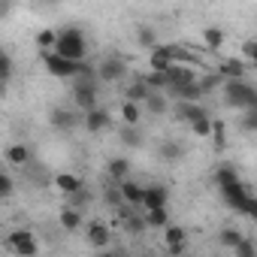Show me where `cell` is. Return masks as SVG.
<instances>
[{
    "mask_svg": "<svg viewBox=\"0 0 257 257\" xmlns=\"http://www.w3.org/2000/svg\"><path fill=\"white\" fill-rule=\"evenodd\" d=\"M55 55L64 58V61H73V64H82L85 55H88V40L79 28H64L58 31V43H55Z\"/></svg>",
    "mask_w": 257,
    "mask_h": 257,
    "instance_id": "cell-1",
    "label": "cell"
},
{
    "mask_svg": "<svg viewBox=\"0 0 257 257\" xmlns=\"http://www.w3.org/2000/svg\"><path fill=\"white\" fill-rule=\"evenodd\" d=\"M221 197H224V203H227L233 212H242V215H254V212H257L254 194H251L242 182H236V185H230V188H221Z\"/></svg>",
    "mask_w": 257,
    "mask_h": 257,
    "instance_id": "cell-2",
    "label": "cell"
},
{
    "mask_svg": "<svg viewBox=\"0 0 257 257\" xmlns=\"http://www.w3.org/2000/svg\"><path fill=\"white\" fill-rule=\"evenodd\" d=\"M224 100L233 109H257V91L248 82H227L224 85Z\"/></svg>",
    "mask_w": 257,
    "mask_h": 257,
    "instance_id": "cell-3",
    "label": "cell"
},
{
    "mask_svg": "<svg viewBox=\"0 0 257 257\" xmlns=\"http://www.w3.org/2000/svg\"><path fill=\"white\" fill-rule=\"evenodd\" d=\"M7 248L16 254V257H37L40 254V239L31 233V230H13L7 236Z\"/></svg>",
    "mask_w": 257,
    "mask_h": 257,
    "instance_id": "cell-4",
    "label": "cell"
},
{
    "mask_svg": "<svg viewBox=\"0 0 257 257\" xmlns=\"http://www.w3.org/2000/svg\"><path fill=\"white\" fill-rule=\"evenodd\" d=\"M73 103L82 109V115L91 112V109H97V88H94L91 76H79V82L73 88Z\"/></svg>",
    "mask_w": 257,
    "mask_h": 257,
    "instance_id": "cell-5",
    "label": "cell"
},
{
    "mask_svg": "<svg viewBox=\"0 0 257 257\" xmlns=\"http://www.w3.org/2000/svg\"><path fill=\"white\" fill-rule=\"evenodd\" d=\"M164 248H167V254L182 257L185 248H188V230L179 227V224H167L164 227Z\"/></svg>",
    "mask_w": 257,
    "mask_h": 257,
    "instance_id": "cell-6",
    "label": "cell"
},
{
    "mask_svg": "<svg viewBox=\"0 0 257 257\" xmlns=\"http://www.w3.org/2000/svg\"><path fill=\"white\" fill-rule=\"evenodd\" d=\"M124 73H127V64H124L118 55H109V58H103V61L94 67V76H97L100 82H118Z\"/></svg>",
    "mask_w": 257,
    "mask_h": 257,
    "instance_id": "cell-7",
    "label": "cell"
},
{
    "mask_svg": "<svg viewBox=\"0 0 257 257\" xmlns=\"http://www.w3.org/2000/svg\"><path fill=\"white\" fill-rule=\"evenodd\" d=\"M85 239H88V245H91V248L106 251V248H109V242H112V230H109L103 221H91V224L85 227Z\"/></svg>",
    "mask_w": 257,
    "mask_h": 257,
    "instance_id": "cell-8",
    "label": "cell"
},
{
    "mask_svg": "<svg viewBox=\"0 0 257 257\" xmlns=\"http://www.w3.org/2000/svg\"><path fill=\"white\" fill-rule=\"evenodd\" d=\"M167 203H170V191H167L164 185H149V188H143V209H146V212H152V209H167Z\"/></svg>",
    "mask_w": 257,
    "mask_h": 257,
    "instance_id": "cell-9",
    "label": "cell"
},
{
    "mask_svg": "<svg viewBox=\"0 0 257 257\" xmlns=\"http://www.w3.org/2000/svg\"><path fill=\"white\" fill-rule=\"evenodd\" d=\"M82 124H85V131L88 134H100V131H106V127L112 124V115L106 112V109H91V112H85L82 115Z\"/></svg>",
    "mask_w": 257,
    "mask_h": 257,
    "instance_id": "cell-10",
    "label": "cell"
},
{
    "mask_svg": "<svg viewBox=\"0 0 257 257\" xmlns=\"http://www.w3.org/2000/svg\"><path fill=\"white\" fill-rule=\"evenodd\" d=\"M4 161H7L10 167L22 170V167L31 164V149H28L25 143H13V146H7V152H4Z\"/></svg>",
    "mask_w": 257,
    "mask_h": 257,
    "instance_id": "cell-11",
    "label": "cell"
},
{
    "mask_svg": "<svg viewBox=\"0 0 257 257\" xmlns=\"http://www.w3.org/2000/svg\"><path fill=\"white\" fill-rule=\"evenodd\" d=\"M152 73H167L170 67H173V46H155L152 49Z\"/></svg>",
    "mask_w": 257,
    "mask_h": 257,
    "instance_id": "cell-12",
    "label": "cell"
},
{
    "mask_svg": "<svg viewBox=\"0 0 257 257\" xmlns=\"http://www.w3.org/2000/svg\"><path fill=\"white\" fill-rule=\"evenodd\" d=\"M245 73H248V64H245L242 58H227V61L221 64V70H218V76L227 79V82H242Z\"/></svg>",
    "mask_w": 257,
    "mask_h": 257,
    "instance_id": "cell-13",
    "label": "cell"
},
{
    "mask_svg": "<svg viewBox=\"0 0 257 257\" xmlns=\"http://www.w3.org/2000/svg\"><path fill=\"white\" fill-rule=\"evenodd\" d=\"M55 188H58L61 194H67V197H76V194L82 191V179H79L76 173H58V176H55Z\"/></svg>",
    "mask_w": 257,
    "mask_h": 257,
    "instance_id": "cell-14",
    "label": "cell"
},
{
    "mask_svg": "<svg viewBox=\"0 0 257 257\" xmlns=\"http://www.w3.org/2000/svg\"><path fill=\"white\" fill-rule=\"evenodd\" d=\"M118 194H121V203H127V206H143V185H137L131 179L121 182Z\"/></svg>",
    "mask_w": 257,
    "mask_h": 257,
    "instance_id": "cell-15",
    "label": "cell"
},
{
    "mask_svg": "<svg viewBox=\"0 0 257 257\" xmlns=\"http://www.w3.org/2000/svg\"><path fill=\"white\" fill-rule=\"evenodd\" d=\"M58 221H61V227L64 230H70V233H76V230H82V212L76 209V206H64L61 209V215H58Z\"/></svg>",
    "mask_w": 257,
    "mask_h": 257,
    "instance_id": "cell-16",
    "label": "cell"
},
{
    "mask_svg": "<svg viewBox=\"0 0 257 257\" xmlns=\"http://www.w3.org/2000/svg\"><path fill=\"white\" fill-rule=\"evenodd\" d=\"M149 88L143 85V79H137V82H131V88H127V94H124V100L127 103H137V106H143L146 100H149Z\"/></svg>",
    "mask_w": 257,
    "mask_h": 257,
    "instance_id": "cell-17",
    "label": "cell"
},
{
    "mask_svg": "<svg viewBox=\"0 0 257 257\" xmlns=\"http://www.w3.org/2000/svg\"><path fill=\"white\" fill-rule=\"evenodd\" d=\"M121 121L127 124V127H137L140 121H143V106H137V103H121Z\"/></svg>",
    "mask_w": 257,
    "mask_h": 257,
    "instance_id": "cell-18",
    "label": "cell"
},
{
    "mask_svg": "<svg viewBox=\"0 0 257 257\" xmlns=\"http://www.w3.org/2000/svg\"><path fill=\"white\" fill-rule=\"evenodd\" d=\"M179 115H182L188 124H194V121H200V118H209V112H206L200 103H179Z\"/></svg>",
    "mask_w": 257,
    "mask_h": 257,
    "instance_id": "cell-19",
    "label": "cell"
},
{
    "mask_svg": "<svg viewBox=\"0 0 257 257\" xmlns=\"http://www.w3.org/2000/svg\"><path fill=\"white\" fill-rule=\"evenodd\" d=\"M55 43H58V31H55V28H43V31L37 34L40 55H46V52H55Z\"/></svg>",
    "mask_w": 257,
    "mask_h": 257,
    "instance_id": "cell-20",
    "label": "cell"
},
{
    "mask_svg": "<svg viewBox=\"0 0 257 257\" xmlns=\"http://www.w3.org/2000/svg\"><path fill=\"white\" fill-rule=\"evenodd\" d=\"M49 121H52V127H73L76 124V118H73V112H67V109H61V106H55L52 112H49Z\"/></svg>",
    "mask_w": 257,
    "mask_h": 257,
    "instance_id": "cell-21",
    "label": "cell"
},
{
    "mask_svg": "<svg viewBox=\"0 0 257 257\" xmlns=\"http://www.w3.org/2000/svg\"><path fill=\"white\" fill-rule=\"evenodd\" d=\"M215 182H218V188H230V185H236V182H239V173H236L230 164H224V167H218V170H215Z\"/></svg>",
    "mask_w": 257,
    "mask_h": 257,
    "instance_id": "cell-22",
    "label": "cell"
},
{
    "mask_svg": "<svg viewBox=\"0 0 257 257\" xmlns=\"http://www.w3.org/2000/svg\"><path fill=\"white\" fill-rule=\"evenodd\" d=\"M143 224H146V227H161V230H164V227L170 224V212H167V209H152V212L143 215Z\"/></svg>",
    "mask_w": 257,
    "mask_h": 257,
    "instance_id": "cell-23",
    "label": "cell"
},
{
    "mask_svg": "<svg viewBox=\"0 0 257 257\" xmlns=\"http://www.w3.org/2000/svg\"><path fill=\"white\" fill-rule=\"evenodd\" d=\"M106 170H109V176L112 179H127V173H131V161H127V158H112L109 164H106Z\"/></svg>",
    "mask_w": 257,
    "mask_h": 257,
    "instance_id": "cell-24",
    "label": "cell"
},
{
    "mask_svg": "<svg viewBox=\"0 0 257 257\" xmlns=\"http://www.w3.org/2000/svg\"><path fill=\"white\" fill-rule=\"evenodd\" d=\"M203 43H206L212 52H218V49L224 46V31H221V28H206V31H203Z\"/></svg>",
    "mask_w": 257,
    "mask_h": 257,
    "instance_id": "cell-25",
    "label": "cell"
},
{
    "mask_svg": "<svg viewBox=\"0 0 257 257\" xmlns=\"http://www.w3.org/2000/svg\"><path fill=\"white\" fill-rule=\"evenodd\" d=\"M13 70H16V64H13V58L0 49V82L4 85H10V79H13Z\"/></svg>",
    "mask_w": 257,
    "mask_h": 257,
    "instance_id": "cell-26",
    "label": "cell"
},
{
    "mask_svg": "<svg viewBox=\"0 0 257 257\" xmlns=\"http://www.w3.org/2000/svg\"><path fill=\"white\" fill-rule=\"evenodd\" d=\"M137 40H140V46H146V49H155V46H158V37H155V31H152L149 25H140V28H137Z\"/></svg>",
    "mask_w": 257,
    "mask_h": 257,
    "instance_id": "cell-27",
    "label": "cell"
},
{
    "mask_svg": "<svg viewBox=\"0 0 257 257\" xmlns=\"http://www.w3.org/2000/svg\"><path fill=\"white\" fill-rule=\"evenodd\" d=\"M233 254H236V257H257V248H254V242H251L248 236H242V239L233 245Z\"/></svg>",
    "mask_w": 257,
    "mask_h": 257,
    "instance_id": "cell-28",
    "label": "cell"
},
{
    "mask_svg": "<svg viewBox=\"0 0 257 257\" xmlns=\"http://www.w3.org/2000/svg\"><path fill=\"white\" fill-rule=\"evenodd\" d=\"M209 140L215 143V149H218V152L227 146V134H224V124H221V121H212V134H209Z\"/></svg>",
    "mask_w": 257,
    "mask_h": 257,
    "instance_id": "cell-29",
    "label": "cell"
},
{
    "mask_svg": "<svg viewBox=\"0 0 257 257\" xmlns=\"http://www.w3.org/2000/svg\"><path fill=\"white\" fill-rule=\"evenodd\" d=\"M13 194H16V182H13V176L0 170V200H10Z\"/></svg>",
    "mask_w": 257,
    "mask_h": 257,
    "instance_id": "cell-30",
    "label": "cell"
},
{
    "mask_svg": "<svg viewBox=\"0 0 257 257\" xmlns=\"http://www.w3.org/2000/svg\"><path fill=\"white\" fill-rule=\"evenodd\" d=\"M191 131H194V137L209 140V134H212V118H200V121H194V124H191Z\"/></svg>",
    "mask_w": 257,
    "mask_h": 257,
    "instance_id": "cell-31",
    "label": "cell"
},
{
    "mask_svg": "<svg viewBox=\"0 0 257 257\" xmlns=\"http://www.w3.org/2000/svg\"><path fill=\"white\" fill-rule=\"evenodd\" d=\"M239 239H242V230H236V227H224V230H221V245L233 248Z\"/></svg>",
    "mask_w": 257,
    "mask_h": 257,
    "instance_id": "cell-32",
    "label": "cell"
},
{
    "mask_svg": "<svg viewBox=\"0 0 257 257\" xmlns=\"http://www.w3.org/2000/svg\"><path fill=\"white\" fill-rule=\"evenodd\" d=\"M182 152H185V149H182L179 143H164V146H161V158H167V161L182 158Z\"/></svg>",
    "mask_w": 257,
    "mask_h": 257,
    "instance_id": "cell-33",
    "label": "cell"
},
{
    "mask_svg": "<svg viewBox=\"0 0 257 257\" xmlns=\"http://www.w3.org/2000/svg\"><path fill=\"white\" fill-rule=\"evenodd\" d=\"M146 106H149V112H155V115H161V112L167 109V100H164L161 94H149V100H146Z\"/></svg>",
    "mask_w": 257,
    "mask_h": 257,
    "instance_id": "cell-34",
    "label": "cell"
},
{
    "mask_svg": "<svg viewBox=\"0 0 257 257\" xmlns=\"http://www.w3.org/2000/svg\"><path fill=\"white\" fill-rule=\"evenodd\" d=\"M254 58H257V43H254V40H245V43H242V61L251 64Z\"/></svg>",
    "mask_w": 257,
    "mask_h": 257,
    "instance_id": "cell-35",
    "label": "cell"
},
{
    "mask_svg": "<svg viewBox=\"0 0 257 257\" xmlns=\"http://www.w3.org/2000/svg\"><path fill=\"white\" fill-rule=\"evenodd\" d=\"M121 140H124L127 146H140V134H137V127H124V134H121Z\"/></svg>",
    "mask_w": 257,
    "mask_h": 257,
    "instance_id": "cell-36",
    "label": "cell"
},
{
    "mask_svg": "<svg viewBox=\"0 0 257 257\" xmlns=\"http://www.w3.org/2000/svg\"><path fill=\"white\" fill-rule=\"evenodd\" d=\"M242 127H245V131H254V127H257V109H245Z\"/></svg>",
    "mask_w": 257,
    "mask_h": 257,
    "instance_id": "cell-37",
    "label": "cell"
},
{
    "mask_svg": "<svg viewBox=\"0 0 257 257\" xmlns=\"http://www.w3.org/2000/svg\"><path fill=\"white\" fill-rule=\"evenodd\" d=\"M7 88H10V85H4V82H0V100L7 97Z\"/></svg>",
    "mask_w": 257,
    "mask_h": 257,
    "instance_id": "cell-38",
    "label": "cell"
},
{
    "mask_svg": "<svg viewBox=\"0 0 257 257\" xmlns=\"http://www.w3.org/2000/svg\"><path fill=\"white\" fill-rule=\"evenodd\" d=\"M100 257H121V254H115V251H100Z\"/></svg>",
    "mask_w": 257,
    "mask_h": 257,
    "instance_id": "cell-39",
    "label": "cell"
},
{
    "mask_svg": "<svg viewBox=\"0 0 257 257\" xmlns=\"http://www.w3.org/2000/svg\"><path fill=\"white\" fill-rule=\"evenodd\" d=\"M4 13H7V4H0V16H4Z\"/></svg>",
    "mask_w": 257,
    "mask_h": 257,
    "instance_id": "cell-40",
    "label": "cell"
}]
</instances>
